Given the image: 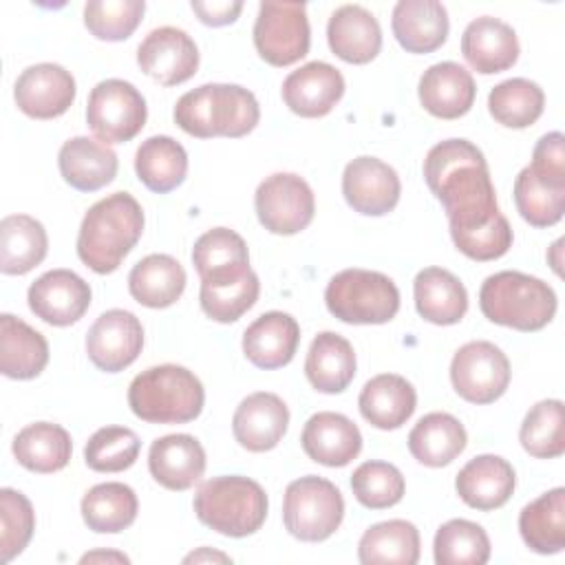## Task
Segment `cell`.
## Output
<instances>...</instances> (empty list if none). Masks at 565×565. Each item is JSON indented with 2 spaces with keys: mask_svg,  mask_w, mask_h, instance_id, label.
<instances>
[{
  "mask_svg": "<svg viewBox=\"0 0 565 565\" xmlns=\"http://www.w3.org/2000/svg\"><path fill=\"white\" fill-rule=\"evenodd\" d=\"M424 179L446 210L452 241L503 216L497 205L488 161L468 139L435 143L424 159Z\"/></svg>",
  "mask_w": 565,
  "mask_h": 565,
  "instance_id": "obj_1",
  "label": "cell"
},
{
  "mask_svg": "<svg viewBox=\"0 0 565 565\" xmlns=\"http://www.w3.org/2000/svg\"><path fill=\"white\" fill-rule=\"evenodd\" d=\"M143 232V210L128 192L99 199L82 218L77 256L95 274H113Z\"/></svg>",
  "mask_w": 565,
  "mask_h": 565,
  "instance_id": "obj_2",
  "label": "cell"
},
{
  "mask_svg": "<svg viewBox=\"0 0 565 565\" xmlns=\"http://www.w3.org/2000/svg\"><path fill=\"white\" fill-rule=\"evenodd\" d=\"M174 124L199 139L243 137L260 119V108L252 90L238 84H203L179 97Z\"/></svg>",
  "mask_w": 565,
  "mask_h": 565,
  "instance_id": "obj_3",
  "label": "cell"
},
{
  "mask_svg": "<svg viewBox=\"0 0 565 565\" xmlns=\"http://www.w3.org/2000/svg\"><path fill=\"white\" fill-rule=\"evenodd\" d=\"M205 391L185 366L159 364L141 371L128 386L130 411L148 424H185L201 415Z\"/></svg>",
  "mask_w": 565,
  "mask_h": 565,
  "instance_id": "obj_4",
  "label": "cell"
},
{
  "mask_svg": "<svg viewBox=\"0 0 565 565\" xmlns=\"http://www.w3.org/2000/svg\"><path fill=\"white\" fill-rule=\"evenodd\" d=\"M479 309L494 324L530 333L552 322L556 313V294L536 276L505 269L483 280L479 289Z\"/></svg>",
  "mask_w": 565,
  "mask_h": 565,
  "instance_id": "obj_5",
  "label": "cell"
},
{
  "mask_svg": "<svg viewBox=\"0 0 565 565\" xmlns=\"http://www.w3.org/2000/svg\"><path fill=\"white\" fill-rule=\"evenodd\" d=\"M192 505L203 525L223 536L243 539L263 527L269 501L258 481L241 475H221L199 486Z\"/></svg>",
  "mask_w": 565,
  "mask_h": 565,
  "instance_id": "obj_6",
  "label": "cell"
},
{
  "mask_svg": "<svg viewBox=\"0 0 565 565\" xmlns=\"http://www.w3.org/2000/svg\"><path fill=\"white\" fill-rule=\"evenodd\" d=\"M324 302L347 324H384L399 309V289L382 271L351 267L327 282Z\"/></svg>",
  "mask_w": 565,
  "mask_h": 565,
  "instance_id": "obj_7",
  "label": "cell"
},
{
  "mask_svg": "<svg viewBox=\"0 0 565 565\" xmlns=\"http://www.w3.org/2000/svg\"><path fill=\"white\" fill-rule=\"evenodd\" d=\"M344 519V499L329 479L307 475L291 481L282 499L285 530L305 543L327 541Z\"/></svg>",
  "mask_w": 565,
  "mask_h": 565,
  "instance_id": "obj_8",
  "label": "cell"
},
{
  "mask_svg": "<svg viewBox=\"0 0 565 565\" xmlns=\"http://www.w3.org/2000/svg\"><path fill=\"white\" fill-rule=\"evenodd\" d=\"M148 108L143 95L126 79H102L88 95L86 124L104 143H124L141 132Z\"/></svg>",
  "mask_w": 565,
  "mask_h": 565,
  "instance_id": "obj_9",
  "label": "cell"
},
{
  "mask_svg": "<svg viewBox=\"0 0 565 565\" xmlns=\"http://www.w3.org/2000/svg\"><path fill=\"white\" fill-rule=\"evenodd\" d=\"M254 46L271 66H289L309 53L311 29L305 2H260Z\"/></svg>",
  "mask_w": 565,
  "mask_h": 565,
  "instance_id": "obj_10",
  "label": "cell"
},
{
  "mask_svg": "<svg viewBox=\"0 0 565 565\" xmlns=\"http://www.w3.org/2000/svg\"><path fill=\"white\" fill-rule=\"evenodd\" d=\"M254 207L260 225L280 236L302 232L316 214L311 185L294 172L269 174L254 194Z\"/></svg>",
  "mask_w": 565,
  "mask_h": 565,
  "instance_id": "obj_11",
  "label": "cell"
},
{
  "mask_svg": "<svg viewBox=\"0 0 565 565\" xmlns=\"http://www.w3.org/2000/svg\"><path fill=\"white\" fill-rule=\"evenodd\" d=\"M510 375V360L488 340L466 342L450 362L452 388L470 404L497 402L508 391Z\"/></svg>",
  "mask_w": 565,
  "mask_h": 565,
  "instance_id": "obj_12",
  "label": "cell"
},
{
  "mask_svg": "<svg viewBox=\"0 0 565 565\" xmlns=\"http://www.w3.org/2000/svg\"><path fill=\"white\" fill-rule=\"evenodd\" d=\"M143 349V327L126 309L104 311L86 333L88 360L104 373H119L130 366Z\"/></svg>",
  "mask_w": 565,
  "mask_h": 565,
  "instance_id": "obj_13",
  "label": "cell"
},
{
  "mask_svg": "<svg viewBox=\"0 0 565 565\" xmlns=\"http://www.w3.org/2000/svg\"><path fill=\"white\" fill-rule=\"evenodd\" d=\"M75 77L60 64L26 66L13 86L15 106L31 119H55L75 102Z\"/></svg>",
  "mask_w": 565,
  "mask_h": 565,
  "instance_id": "obj_14",
  "label": "cell"
},
{
  "mask_svg": "<svg viewBox=\"0 0 565 565\" xmlns=\"http://www.w3.org/2000/svg\"><path fill=\"white\" fill-rule=\"evenodd\" d=\"M139 68L163 86L188 82L199 68V49L194 40L177 26L152 29L137 49Z\"/></svg>",
  "mask_w": 565,
  "mask_h": 565,
  "instance_id": "obj_15",
  "label": "cell"
},
{
  "mask_svg": "<svg viewBox=\"0 0 565 565\" xmlns=\"http://www.w3.org/2000/svg\"><path fill=\"white\" fill-rule=\"evenodd\" d=\"M90 285L71 269H51L31 282L29 309L53 327L77 322L90 307Z\"/></svg>",
  "mask_w": 565,
  "mask_h": 565,
  "instance_id": "obj_16",
  "label": "cell"
},
{
  "mask_svg": "<svg viewBox=\"0 0 565 565\" xmlns=\"http://www.w3.org/2000/svg\"><path fill=\"white\" fill-rule=\"evenodd\" d=\"M402 183L397 172L377 157H355L344 166L342 194L364 216H384L399 201Z\"/></svg>",
  "mask_w": 565,
  "mask_h": 565,
  "instance_id": "obj_17",
  "label": "cell"
},
{
  "mask_svg": "<svg viewBox=\"0 0 565 565\" xmlns=\"http://www.w3.org/2000/svg\"><path fill=\"white\" fill-rule=\"evenodd\" d=\"M344 95L342 73L327 62H307L291 71L282 82L287 108L300 117L316 119L329 115Z\"/></svg>",
  "mask_w": 565,
  "mask_h": 565,
  "instance_id": "obj_18",
  "label": "cell"
},
{
  "mask_svg": "<svg viewBox=\"0 0 565 565\" xmlns=\"http://www.w3.org/2000/svg\"><path fill=\"white\" fill-rule=\"evenodd\" d=\"M289 426V408L276 395L258 391L247 395L234 411V439L249 452H267L280 444Z\"/></svg>",
  "mask_w": 565,
  "mask_h": 565,
  "instance_id": "obj_19",
  "label": "cell"
},
{
  "mask_svg": "<svg viewBox=\"0 0 565 565\" xmlns=\"http://www.w3.org/2000/svg\"><path fill=\"white\" fill-rule=\"evenodd\" d=\"M300 444L311 461L329 468H342L360 455L362 433L347 415L320 411L307 419Z\"/></svg>",
  "mask_w": 565,
  "mask_h": 565,
  "instance_id": "obj_20",
  "label": "cell"
},
{
  "mask_svg": "<svg viewBox=\"0 0 565 565\" xmlns=\"http://www.w3.org/2000/svg\"><path fill=\"white\" fill-rule=\"evenodd\" d=\"M148 470L159 486L177 492L188 490L205 472V450L192 435H163L150 444Z\"/></svg>",
  "mask_w": 565,
  "mask_h": 565,
  "instance_id": "obj_21",
  "label": "cell"
},
{
  "mask_svg": "<svg viewBox=\"0 0 565 565\" xmlns=\"http://www.w3.org/2000/svg\"><path fill=\"white\" fill-rule=\"evenodd\" d=\"M419 104L433 117L457 119L463 117L477 97V86L461 64L437 62L424 71L417 84Z\"/></svg>",
  "mask_w": 565,
  "mask_h": 565,
  "instance_id": "obj_22",
  "label": "cell"
},
{
  "mask_svg": "<svg viewBox=\"0 0 565 565\" xmlns=\"http://www.w3.org/2000/svg\"><path fill=\"white\" fill-rule=\"evenodd\" d=\"M461 53L477 73L492 75L516 64L519 40L508 22L481 15L463 29Z\"/></svg>",
  "mask_w": 565,
  "mask_h": 565,
  "instance_id": "obj_23",
  "label": "cell"
},
{
  "mask_svg": "<svg viewBox=\"0 0 565 565\" xmlns=\"http://www.w3.org/2000/svg\"><path fill=\"white\" fill-rule=\"evenodd\" d=\"M516 486L514 468L499 455H479L470 459L455 479L459 499L475 510H497L508 503Z\"/></svg>",
  "mask_w": 565,
  "mask_h": 565,
  "instance_id": "obj_24",
  "label": "cell"
},
{
  "mask_svg": "<svg viewBox=\"0 0 565 565\" xmlns=\"http://www.w3.org/2000/svg\"><path fill=\"white\" fill-rule=\"evenodd\" d=\"M300 342V327L285 311H267L258 316L243 333L245 358L265 371L289 364Z\"/></svg>",
  "mask_w": 565,
  "mask_h": 565,
  "instance_id": "obj_25",
  "label": "cell"
},
{
  "mask_svg": "<svg viewBox=\"0 0 565 565\" xmlns=\"http://www.w3.org/2000/svg\"><path fill=\"white\" fill-rule=\"evenodd\" d=\"M327 42L340 60L366 64L382 49V29L377 18L362 4H342L329 18Z\"/></svg>",
  "mask_w": 565,
  "mask_h": 565,
  "instance_id": "obj_26",
  "label": "cell"
},
{
  "mask_svg": "<svg viewBox=\"0 0 565 565\" xmlns=\"http://www.w3.org/2000/svg\"><path fill=\"white\" fill-rule=\"evenodd\" d=\"M57 166L62 179L71 188L79 192H95L115 179L119 161L117 152L108 143L79 135L62 143Z\"/></svg>",
  "mask_w": 565,
  "mask_h": 565,
  "instance_id": "obj_27",
  "label": "cell"
},
{
  "mask_svg": "<svg viewBox=\"0 0 565 565\" xmlns=\"http://www.w3.org/2000/svg\"><path fill=\"white\" fill-rule=\"evenodd\" d=\"M391 29L408 53H433L448 38V11L437 0H399L393 7Z\"/></svg>",
  "mask_w": 565,
  "mask_h": 565,
  "instance_id": "obj_28",
  "label": "cell"
},
{
  "mask_svg": "<svg viewBox=\"0 0 565 565\" xmlns=\"http://www.w3.org/2000/svg\"><path fill=\"white\" fill-rule=\"evenodd\" d=\"M358 406L371 426L380 430H395L415 413L417 393L406 377L397 373H380L362 386Z\"/></svg>",
  "mask_w": 565,
  "mask_h": 565,
  "instance_id": "obj_29",
  "label": "cell"
},
{
  "mask_svg": "<svg viewBox=\"0 0 565 565\" xmlns=\"http://www.w3.org/2000/svg\"><path fill=\"white\" fill-rule=\"evenodd\" d=\"M192 263L201 282H227L245 276L249 252L241 234L230 227H212L194 241Z\"/></svg>",
  "mask_w": 565,
  "mask_h": 565,
  "instance_id": "obj_30",
  "label": "cell"
},
{
  "mask_svg": "<svg viewBox=\"0 0 565 565\" xmlns=\"http://www.w3.org/2000/svg\"><path fill=\"white\" fill-rule=\"evenodd\" d=\"M417 313L433 324H457L468 311V291L463 282L444 267H426L413 280Z\"/></svg>",
  "mask_w": 565,
  "mask_h": 565,
  "instance_id": "obj_31",
  "label": "cell"
},
{
  "mask_svg": "<svg viewBox=\"0 0 565 565\" xmlns=\"http://www.w3.org/2000/svg\"><path fill=\"white\" fill-rule=\"evenodd\" d=\"M49 364L46 338L24 320L0 316V371L11 380H33Z\"/></svg>",
  "mask_w": 565,
  "mask_h": 565,
  "instance_id": "obj_32",
  "label": "cell"
},
{
  "mask_svg": "<svg viewBox=\"0 0 565 565\" xmlns=\"http://www.w3.org/2000/svg\"><path fill=\"white\" fill-rule=\"evenodd\" d=\"M185 269L170 254H148L128 274L130 296L150 309L174 305L185 289Z\"/></svg>",
  "mask_w": 565,
  "mask_h": 565,
  "instance_id": "obj_33",
  "label": "cell"
},
{
  "mask_svg": "<svg viewBox=\"0 0 565 565\" xmlns=\"http://www.w3.org/2000/svg\"><path fill=\"white\" fill-rule=\"evenodd\" d=\"M305 375L320 393H342L355 377V351L351 342L333 331L318 333L307 351Z\"/></svg>",
  "mask_w": 565,
  "mask_h": 565,
  "instance_id": "obj_34",
  "label": "cell"
},
{
  "mask_svg": "<svg viewBox=\"0 0 565 565\" xmlns=\"http://www.w3.org/2000/svg\"><path fill=\"white\" fill-rule=\"evenodd\" d=\"M468 444L463 424L450 413H428L408 433L411 455L428 466L441 468L455 461Z\"/></svg>",
  "mask_w": 565,
  "mask_h": 565,
  "instance_id": "obj_35",
  "label": "cell"
},
{
  "mask_svg": "<svg viewBox=\"0 0 565 565\" xmlns=\"http://www.w3.org/2000/svg\"><path fill=\"white\" fill-rule=\"evenodd\" d=\"M49 252L44 225L29 214H9L0 221V271L22 276L38 267Z\"/></svg>",
  "mask_w": 565,
  "mask_h": 565,
  "instance_id": "obj_36",
  "label": "cell"
},
{
  "mask_svg": "<svg viewBox=\"0 0 565 565\" xmlns=\"http://www.w3.org/2000/svg\"><path fill=\"white\" fill-rule=\"evenodd\" d=\"M15 461L38 475L62 470L73 452V441L66 428L51 422H35L24 426L11 444Z\"/></svg>",
  "mask_w": 565,
  "mask_h": 565,
  "instance_id": "obj_37",
  "label": "cell"
},
{
  "mask_svg": "<svg viewBox=\"0 0 565 565\" xmlns=\"http://www.w3.org/2000/svg\"><path fill=\"white\" fill-rule=\"evenodd\" d=\"M523 543L536 554H558L565 550V490L552 488L530 501L519 514Z\"/></svg>",
  "mask_w": 565,
  "mask_h": 565,
  "instance_id": "obj_38",
  "label": "cell"
},
{
  "mask_svg": "<svg viewBox=\"0 0 565 565\" xmlns=\"http://www.w3.org/2000/svg\"><path fill=\"white\" fill-rule=\"evenodd\" d=\"M135 172L150 192H172L188 174V152L168 135L148 137L135 152Z\"/></svg>",
  "mask_w": 565,
  "mask_h": 565,
  "instance_id": "obj_39",
  "label": "cell"
},
{
  "mask_svg": "<svg viewBox=\"0 0 565 565\" xmlns=\"http://www.w3.org/2000/svg\"><path fill=\"white\" fill-rule=\"evenodd\" d=\"M79 510L88 530L97 534H117L135 523L139 501L130 486L121 481H106L93 486L82 497Z\"/></svg>",
  "mask_w": 565,
  "mask_h": 565,
  "instance_id": "obj_40",
  "label": "cell"
},
{
  "mask_svg": "<svg viewBox=\"0 0 565 565\" xmlns=\"http://www.w3.org/2000/svg\"><path fill=\"white\" fill-rule=\"evenodd\" d=\"M358 558L364 565H415L419 561V530L404 519L375 523L362 534Z\"/></svg>",
  "mask_w": 565,
  "mask_h": 565,
  "instance_id": "obj_41",
  "label": "cell"
},
{
  "mask_svg": "<svg viewBox=\"0 0 565 565\" xmlns=\"http://www.w3.org/2000/svg\"><path fill=\"white\" fill-rule=\"evenodd\" d=\"M545 108L543 88L525 77L499 82L488 95V110L497 124L505 128L532 126Z\"/></svg>",
  "mask_w": 565,
  "mask_h": 565,
  "instance_id": "obj_42",
  "label": "cell"
},
{
  "mask_svg": "<svg viewBox=\"0 0 565 565\" xmlns=\"http://www.w3.org/2000/svg\"><path fill=\"white\" fill-rule=\"evenodd\" d=\"M523 450L536 459H554L565 452V415L561 399H541L523 417L519 428Z\"/></svg>",
  "mask_w": 565,
  "mask_h": 565,
  "instance_id": "obj_43",
  "label": "cell"
},
{
  "mask_svg": "<svg viewBox=\"0 0 565 565\" xmlns=\"http://www.w3.org/2000/svg\"><path fill=\"white\" fill-rule=\"evenodd\" d=\"M433 556L437 565H483L490 558V539L479 523L450 519L435 534Z\"/></svg>",
  "mask_w": 565,
  "mask_h": 565,
  "instance_id": "obj_44",
  "label": "cell"
},
{
  "mask_svg": "<svg viewBox=\"0 0 565 565\" xmlns=\"http://www.w3.org/2000/svg\"><path fill=\"white\" fill-rule=\"evenodd\" d=\"M514 205L534 227L556 225L565 212V188L539 179L525 166L514 179Z\"/></svg>",
  "mask_w": 565,
  "mask_h": 565,
  "instance_id": "obj_45",
  "label": "cell"
},
{
  "mask_svg": "<svg viewBox=\"0 0 565 565\" xmlns=\"http://www.w3.org/2000/svg\"><path fill=\"white\" fill-rule=\"evenodd\" d=\"M260 294L258 276L249 269L245 276L227 282H201L199 302L207 318L216 322H236L247 309L254 307Z\"/></svg>",
  "mask_w": 565,
  "mask_h": 565,
  "instance_id": "obj_46",
  "label": "cell"
},
{
  "mask_svg": "<svg viewBox=\"0 0 565 565\" xmlns=\"http://www.w3.org/2000/svg\"><path fill=\"white\" fill-rule=\"evenodd\" d=\"M141 450L135 430L126 426H104L90 435L84 448V461L95 472L128 470Z\"/></svg>",
  "mask_w": 565,
  "mask_h": 565,
  "instance_id": "obj_47",
  "label": "cell"
},
{
  "mask_svg": "<svg viewBox=\"0 0 565 565\" xmlns=\"http://www.w3.org/2000/svg\"><path fill=\"white\" fill-rule=\"evenodd\" d=\"M353 497L369 510H384L402 501L404 475L388 461H364L351 475Z\"/></svg>",
  "mask_w": 565,
  "mask_h": 565,
  "instance_id": "obj_48",
  "label": "cell"
},
{
  "mask_svg": "<svg viewBox=\"0 0 565 565\" xmlns=\"http://www.w3.org/2000/svg\"><path fill=\"white\" fill-rule=\"evenodd\" d=\"M143 11V0H90L84 7V24L97 40L121 42L135 33Z\"/></svg>",
  "mask_w": 565,
  "mask_h": 565,
  "instance_id": "obj_49",
  "label": "cell"
},
{
  "mask_svg": "<svg viewBox=\"0 0 565 565\" xmlns=\"http://www.w3.org/2000/svg\"><path fill=\"white\" fill-rule=\"evenodd\" d=\"M35 530V512L31 501L13 490H0V561L9 563L29 545Z\"/></svg>",
  "mask_w": 565,
  "mask_h": 565,
  "instance_id": "obj_50",
  "label": "cell"
},
{
  "mask_svg": "<svg viewBox=\"0 0 565 565\" xmlns=\"http://www.w3.org/2000/svg\"><path fill=\"white\" fill-rule=\"evenodd\" d=\"M530 170L554 185L565 188V137L563 132L554 130L543 135L534 150H532V163Z\"/></svg>",
  "mask_w": 565,
  "mask_h": 565,
  "instance_id": "obj_51",
  "label": "cell"
},
{
  "mask_svg": "<svg viewBox=\"0 0 565 565\" xmlns=\"http://www.w3.org/2000/svg\"><path fill=\"white\" fill-rule=\"evenodd\" d=\"M192 11L199 15V20L207 26H225L232 24L238 13L243 11V2L241 0H212V2H201V0H192Z\"/></svg>",
  "mask_w": 565,
  "mask_h": 565,
  "instance_id": "obj_52",
  "label": "cell"
},
{
  "mask_svg": "<svg viewBox=\"0 0 565 565\" xmlns=\"http://www.w3.org/2000/svg\"><path fill=\"white\" fill-rule=\"evenodd\" d=\"M203 561L230 563L232 558H230L227 554H223V552H214V550H210V547H201V550H196V552H192V554H188V556L183 558V563H203Z\"/></svg>",
  "mask_w": 565,
  "mask_h": 565,
  "instance_id": "obj_53",
  "label": "cell"
},
{
  "mask_svg": "<svg viewBox=\"0 0 565 565\" xmlns=\"http://www.w3.org/2000/svg\"><path fill=\"white\" fill-rule=\"evenodd\" d=\"M95 561H113V563H128L130 558H128L126 554H121V552H104V550H99V552H88V554H84V556H82V563H95Z\"/></svg>",
  "mask_w": 565,
  "mask_h": 565,
  "instance_id": "obj_54",
  "label": "cell"
},
{
  "mask_svg": "<svg viewBox=\"0 0 565 565\" xmlns=\"http://www.w3.org/2000/svg\"><path fill=\"white\" fill-rule=\"evenodd\" d=\"M561 252H563V238H558L552 247H550V252H547V258H550V263H552V269L561 276Z\"/></svg>",
  "mask_w": 565,
  "mask_h": 565,
  "instance_id": "obj_55",
  "label": "cell"
}]
</instances>
